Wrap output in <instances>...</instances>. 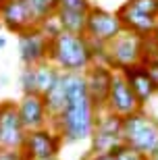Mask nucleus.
<instances>
[{
    "instance_id": "nucleus-26",
    "label": "nucleus",
    "mask_w": 158,
    "mask_h": 160,
    "mask_svg": "<svg viewBox=\"0 0 158 160\" xmlns=\"http://www.w3.org/2000/svg\"><path fill=\"white\" fill-rule=\"evenodd\" d=\"M8 81H11V77L2 73V75H0V88H2V85H6V83H8Z\"/></svg>"
},
{
    "instance_id": "nucleus-25",
    "label": "nucleus",
    "mask_w": 158,
    "mask_h": 160,
    "mask_svg": "<svg viewBox=\"0 0 158 160\" xmlns=\"http://www.w3.org/2000/svg\"><path fill=\"white\" fill-rule=\"evenodd\" d=\"M83 160H117L115 152H106V154H96V156H85Z\"/></svg>"
},
{
    "instance_id": "nucleus-1",
    "label": "nucleus",
    "mask_w": 158,
    "mask_h": 160,
    "mask_svg": "<svg viewBox=\"0 0 158 160\" xmlns=\"http://www.w3.org/2000/svg\"><path fill=\"white\" fill-rule=\"evenodd\" d=\"M96 110L89 102V96L85 92L83 75L69 73V89H67V106L54 119L50 127L59 131L67 143L88 142L94 131Z\"/></svg>"
},
{
    "instance_id": "nucleus-31",
    "label": "nucleus",
    "mask_w": 158,
    "mask_h": 160,
    "mask_svg": "<svg viewBox=\"0 0 158 160\" xmlns=\"http://www.w3.org/2000/svg\"><path fill=\"white\" fill-rule=\"evenodd\" d=\"M0 2H4V0H0Z\"/></svg>"
},
{
    "instance_id": "nucleus-28",
    "label": "nucleus",
    "mask_w": 158,
    "mask_h": 160,
    "mask_svg": "<svg viewBox=\"0 0 158 160\" xmlns=\"http://www.w3.org/2000/svg\"><path fill=\"white\" fill-rule=\"evenodd\" d=\"M152 40L158 42V19H156V27H154V31H152Z\"/></svg>"
},
{
    "instance_id": "nucleus-12",
    "label": "nucleus",
    "mask_w": 158,
    "mask_h": 160,
    "mask_svg": "<svg viewBox=\"0 0 158 160\" xmlns=\"http://www.w3.org/2000/svg\"><path fill=\"white\" fill-rule=\"evenodd\" d=\"M17 112L25 131H35L50 125L42 94H23L17 102Z\"/></svg>"
},
{
    "instance_id": "nucleus-18",
    "label": "nucleus",
    "mask_w": 158,
    "mask_h": 160,
    "mask_svg": "<svg viewBox=\"0 0 158 160\" xmlns=\"http://www.w3.org/2000/svg\"><path fill=\"white\" fill-rule=\"evenodd\" d=\"M25 6L29 8V12L33 15L35 23L40 27L46 19L54 17V12H56V0H23Z\"/></svg>"
},
{
    "instance_id": "nucleus-24",
    "label": "nucleus",
    "mask_w": 158,
    "mask_h": 160,
    "mask_svg": "<svg viewBox=\"0 0 158 160\" xmlns=\"http://www.w3.org/2000/svg\"><path fill=\"white\" fill-rule=\"evenodd\" d=\"M0 160H27L21 150H0Z\"/></svg>"
},
{
    "instance_id": "nucleus-2",
    "label": "nucleus",
    "mask_w": 158,
    "mask_h": 160,
    "mask_svg": "<svg viewBox=\"0 0 158 160\" xmlns=\"http://www.w3.org/2000/svg\"><path fill=\"white\" fill-rule=\"evenodd\" d=\"M48 62H52L60 73H79L81 75L89 65L96 62L94 48L85 36H75L59 31L48 40Z\"/></svg>"
},
{
    "instance_id": "nucleus-19",
    "label": "nucleus",
    "mask_w": 158,
    "mask_h": 160,
    "mask_svg": "<svg viewBox=\"0 0 158 160\" xmlns=\"http://www.w3.org/2000/svg\"><path fill=\"white\" fill-rule=\"evenodd\" d=\"M19 85H21V92L23 94H38L33 67H23L21 69V73H19Z\"/></svg>"
},
{
    "instance_id": "nucleus-10",
    "label": "nucleus",
    "mask_w": 158,
    "mask_h": 160,
    "mask_svg": "<svg viewBox=\"0 0 158 160\" xmlns=\"http://www.w3.org/2000/svg\"><path fill=\"white\" fill-rule=\"evenodd\" d=\"M0 23L15 36L38 27L33 15L29 12V8L25 6L23 0H4V2H0Z\"/></svg>"
},
{
    "instance_id": "nucleus-11",
    "label": "nucleus",
    "mask_w": 158,
    "mask_h": 160,
    "mask_svg": "<svg viewBox=\"0 0 158 160\" xmlns=\"http://www.w3.org/2000/svg\"><path fill=\"white\" fill-rule=\"evenodd\" d=\"M17 48H19V58L23 67H35L44 62L48 56V38L40 31V27L29 29L25 33H19Z\"/></svg>"
},
{
    "instance_id": "nucleus-30",
    "label": "nucleus",
    "mask_w": 158,
    "mask_h": 160,
    "mask_svg": "<svg viewBox=\"0 0 158 160\" xmlns=\"http://www.w3.org/2000/svg\"><path fill=\"white\" fill-rule=\"evenodd\" d=\"M42 160H60L59 156H54V158H42Z\"/></svg>"
},
{
    "instance_id": "nucleus-21",
    "label": "nucleus",
    "mask_w": 158,
    "mask_h": 160,
    "mask_svg": "<svg viewBox=\"0 0 158 160\" xmlns=\"http://www.w3.org/2000/svg\"><path fill=\"white\" fill-rule=\"evenodd\" d=\"M127 4L141 12H146V15L158 17V0H127Z\"/></svg>"
},
{
    "instance_id": "nucleus-4",
    "label": "nucleus",
    "mask_w": 158,
    "mask_h": 160,
    "mask_svg": "<svg viewBox=\"0 0 158 160\" xmlns=\"http://www.w3.org/2000/svg\"><path fill=\"white\" fill-rule=\"evenodd\" d=\"M144 58V38L131 31H121L115 40L104 46L102 58L98 62L110 67L112 71H123L127 67L140 65Z\"/></svg>"
},
{
    "instance_id": "nucleus-22",
    "label": "nucleus",
    "mask_w": 158,
    "mask_h": 160,
    "mask_svg": "<svg viewBox=\"0 0 158 160\" xmlns=\"http://www.w3.org/2000/svg\"><path fill=\"white\" fill-rule=\"evenodd\" d=\"M110 152H115V156H117V160H148L146 156H141L140 152H135V150L127 148L125 143H119L115 150H110Z\"/></svg>"
},
{
    "instance_id": "nucleus-8",
    "label": "nucleus",
    "mask_w": 158,
    "mask_h": 160,
    "mask_svg": "<svg viewBox=\"0 0 158 160\" xmlns=\"http://www.w3.org/2000/svg\"><path fill=\"white\" fill-rule=\"evenodd\" d=\"M25 133L15 100L0 102V150H21Z\"/></svg>"
},
{
    "instance_id": "nucleus-6",
    "label": "nucleus",
    "mask_w": 158,
    "mask_h": 160,
    "mask_svg": "<svg viewBox=\"0 0 158 160\" xmlns=\"http://www.w3.org/2000/svg\"><path fill=\"white\" fill-rule=\"evenodd\" d=\"M63 135L54 127H42L35 131H27L21 146V152L27 160H42V158H54L63 150Z\"/></svg>"
},
{
    "instance_id": "nucleus-7",
    "label": "nucleus",
    "mask_w": 158,
    "mask_h": 160,
    "mask_svg": "<svg viewBox=\"0 0 158 160\" xmlns=\"http://www.w3.org/2000/svg\"><path fill=\"white\" fill-rule=\"evenodd\" d=\"M83 75V83H85V92L89 96V102L94 106L96 112L104 110L106 100H108V94H110V85H112V77H115V71L110 67L102 65L96 60L94 65H89Z\"/></svg>"
},
{
    "instance_id": "nucleus-9",
    "label": "nucleus",
    "mask_w": 158,
    "mask_h": 160,
    "mask_svg": "<svg viewBox=\"0 0 158 160\" xmlns=\"http://www.w3.org/2000/svg\"><path fill=\"white\" fill-rule=\"evenodd\" d=\"M104 110L117 114V117H127V114H133L137 110H141V104L137 102L135 94L131 92V88L127 85V81L123 79V75L119 71H115V77H112V85H110V94H108V100H106Z\"/></svg>"
},
{
    "instance_id": "nucleus-5",
    "label": "nucleus",
    "mask_w": 158,
    "mask_h": 160,
    "mask_svg": "<svg viewBox=\"0 0 158 160\" xmlns=\"http://www.w3.org/2000/svg\"><path fill=\"white\" fill-rule=\"evenodd\" d=\"M123 31V25L117 19L115 11H108L104 6L92 4L88 11V21H85V33L89 44L94 46H106L110 40L119 36Z\"/></svg>"
},
{
    "instance_id": "nucleus-14",
    "label": "nucleus",
    "mask_w": 158,
    "mask_h": 160,
    "mask_svg": "<svg viewBox=\"0 0 158 160\" xmlns=\"http://www.w3.org/2000/svg\"><path fill=\"white\" fill-rule=\"evenodd\" d=\"M115 15H117V19L123 25V31H131V33H135L140 38L152 36L154 27H156V19H158V17H152V15H146V12L137 11L133 6H129L127 2H123L119 6L115 11Z\"/></svg>"
},
{
    "instance_id": "nucleus-16",
    "label": "nucleus",
    "mask_w": 158,
    "mask_h": 160,
    "mask_svg": "<svg viewBox=\"0 0 158 160\" xmlns=\"http://www.w3.org/2000/svg\"><path fill=\"white\" fill-rule=\"evenodd\" d=\"M54 21L59 23L60 31L75 33V36H83V33H85L88 12H77V11H63V8H56V12H54Z\"/></svg>"
},
{
    "instance_id": "nucleus-13",
    "label": "nucleus",
    "mask_w": 158,
    "mask_h": 160,
    "mask_svg": "<svg viewBox=\"0 0 158 160\" xmlns=\"http://www.w3.org/2000/svg\"><path fill=\"white\" fill-rule=\"evenodd\" d=\"M119 73L123 75V79L127 81V85L131 88V92L135 94L137 102L141 104V108H146L148 104L158 96L152 79H150L146 67L141 65V62H140V65H133V67H127V69H123V71H119Z\"/></svg>"
},
{
    "instance_id": "nucleus-23",
    "label": "nucleus",
    "mask_w": 158,
    "mask_h": 160,
    "mask_svg": "<svg viewBox=\"0 0 158 160\" xmlns=\"http://www.w3.org/2000/svg\"><path fill=\"white\" fill-rule=\"evenodd\" d=\"M141 65L146 67L148 75H150L154 88H156V92H158V58H141Z\"/></svg>"
},
{
    "instance_id": "nucleus-29",
    "label": "nucleus",
    "mask_w": 158,
    "mask_h": 160,
    "mask_svg": "<svg viewBox=\"0 0 158 160\" xmlns=\"http://www.w3.org/2000/svg\"><path fill=\"white\" fill-rule=\"evenodd\" d=\"M6 44H8V42H6V38H4V36H0V50H4Z\"/></svg>"
},
{
    "instance_id": "nucleus-27",
    "label": "nucleus",
    "mask_w": 158,
    "mask_h": 160,
    "mask_svg": "<svg viewBox=\"0 0 158 160\" xmlns=\"http://www.w3.org/2000/svg\"><path fill=\"white\" fill-rule=\"evenodd\" d=\"M144 110H146V108H144ZM146 112L150 114V117H154V119L158 121V106H156V108H152V110H146Z\"/></svg>"
},
{
    "instance_id": "nucleus-15",
    "label": "nucleus",
    "mask_w": 158,
    "mask_h": 160,
    "mask_svg": "<svg viewBox=\"0 0 158 160\" xmlns=\"http://www.w3.org/2000/svg\"><path fill=\"white\" fill-rule=\"evenodd\" d=\"M67 89H69V73H60L59 79L42 94V100H44L50 123L54 119H59V114L67 106Z\"/></svg>"
},
{
    "instance_id": "nucleus-3",
    "label": "nucleus",
    "mask_w": 158,
    "mask_h": 160,
    "mask_svg": "<svg viewBox=\"0 0 158 160\" xmlns=\"http://www.w3.org/2000/svg\"><path fill=\"white\" fill-rule=\"evenodd\" d=\"M121 139L127 148L140 152L148 160H158V121L144 108L123 117Z\"/></svg>"
},
{
    "instance_id": "nucleus-17",
    "label": "nucleus",
    "mask_w": 158,
    "mask_h": 160,
    "mask_svg": "<svg viewBox=\"0 0 158 160\" xmlns=\"http://www.w3.org/2000/svg\"><path fill=\"white\" fill-rule=\"evenodd\" d=\"M33 73H35V89H38V94H44V92H46L60 75V71L52 65V62H48V60L35 65Z\"/></svg>"
},
{
    "instance_id": "nucleus-20",
    "label": "nucleus",
    "mask_w": 158,
    "mask_h": 160,
    "mask_svg": "<svg viewBox=\"0 0 158 160\" xmlns=\"http://www.w3.org/2000/svg\"><path fill=\"white\" fill-rule=\"evenodd\" d=\"M92 0H56V8L63 11H77V12H88L92 8Z\"/></svg>"
}]
</instances>
